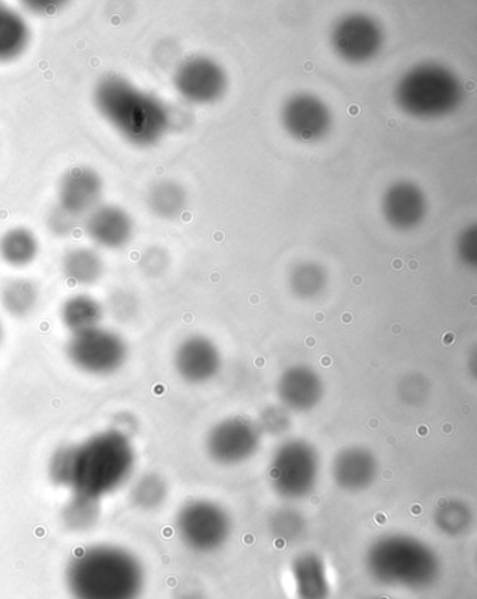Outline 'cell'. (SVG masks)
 Segmentation results:
<instances>
[{
	"mask_svg": "<svg viewBox=\"0 0 477 599\" xmlns=\"http://www.w3.org/2000/svg\"><path fill=\"white\" fill-rule=\"evenodd\" d=\"M64 577L70 599H140L146 588L144 563L114 543L76 550Z\"/></svg>",
	"mask_w": 477,
	"mask_h": 599,
	"instance_id": "1",
	"label": "cell"
},
{
	"mask_svg": "<svg viewBox=\"0 0 477 599\" xmlns=\"http://www.w3.org/2000/svg\"><path fill=\"white\" fill-rule=\"evenodd\" d=\"M93 104L101 118L134 146L159 144L170 126L167 106L118 74L100 78L94 86Z\"/></svg>",
	"mask_w": 477,
	"mask_h": 599,
	"instance_id": "2",
	"label": "cell"
},
{
	"mask_svg": "<svg viewBox=\"0 0 477 599\" xmlns=\"http://www.w3.org/2000/svg\"><path fill=\"white\" fill-rule=\"evenodd\" d=\"M136 451L132 440L106 429L73 444L72 474L68 489L75 495L103 500L134 475Z\"/></svg>",
	"mask_w": 477,
	"mask_h": 599,
	"instance_id": "3",
	"label": "cell"
},
{
	"mask_svg": "<svg viewBox=\"0 0 477 599\" xmlns=\"http://www.w3.org/2000/svg\"><path fill=\"white\" fill-rule=\"evenodd\" d=\"M367 575L379 586L423 591L441 575L438 553L419 538L388 534L377 538L364 556Z\"/></svg>",
	"mask_w": 477,
	"mask_h": 599,
	"instance_id": "4",
	"label": "cell"
},
{
	"mask_svg": "<svg viewBox=\"0 0 477 599\" xmlns=\"http://www.w3.org/2000/svg\"><path fill=\"white\" fill-rule=\"evenodd\" d=\"M462 84L450 69L438 64L416 66L398 81L395 90L400 110L416 118H439L461 104Z\"/></svg>",
	"mask_w": 477,
	"mask_h": 599,
	"instance_id": "5",
	"label": "cell"
},
{
	"mask_svg": "<svg viewBox=\"0 0 477 599\" xmlns=\"http://www.w3.org/2000/svg\"><path fill=\"white\" fill-rule=\"evenodd\" d=\"M321 459L306 440H288L272 456L269 479L273 490L286 500H303L316 490Z\"/></svg>",
	"mask_w": 477,
	"mask_h": 599,
	"instance_id": "6",
	"label": "cell"
},
{
	"mask_svg": "<svg viewBox=\"0 0 477 599\" xmlns=\"http://www.w3.org/2000/svg\"><path fill=\"white\" fill-rule=\"evenodd\" d=\"M175 531L188 550L211 555L230 541L232 520L230 512L219 502L192 500L177 512Z\"/></svg>",
	"mask_w": 477,
	"mask_h": 599,
	"instance_id": "7",
	"label": "cell"
},
{
	"mask_svg": "<svg viewBox=\"0 0 477 599\" xmlns=\"http://www.w3.org/2000/svg\"><path fill=\"white\" fill-rule=\"evenodd\" d=\"M128 343L113 329L98 327L75 334L66 343V357L81 373L105 377L128 360Z\"/></svg>",
	"mask_w": 477,
	"mask_h": 599,
	"instance_id": "8",
	"label": "cell"
},
{
	"mask_svg": "<svg viewBox=\"0 0 477 599\" xmlns=\"http://www.w3.org/2000/svg\"><path fill=\"white\" fill-rule=\"evenodd\" d=\"M262 431L246 416H231L213 426L206 436V453L217 465L237 466L261 449Z\"/></svg>",
	"mask_w": 477,
	"mask_h": 599,
	"instance_id": "9",
	"label": "cell"
},
{
	"mask_svg": "<svg viewBox=\"0 0 477 599\" xmlns=\"http://www.w3.org/2000/svg\"><path fill=\"white\" fill-rule=\"evenodd\" d=\"M379 24L367 14H350L334 25L331 41L334 53L350 64L373 59L383 47Z\"/></svg>",
	"mask_w": 477,
	"mask_h": 599,
	"instance_id": "10",
	"label": "cell"
},
{
	"mask_svg": "<svg viewBox=\"0 0 477 599\" xmlns=\"http://www.w3.org/2000/svg\"><path fill=\"white\" fill-rule=\"evenodd\" d=\"M282 124L292 138L309 144L318 142L332 126V113L317 95L299 93L284 103Z\"/></svg>",
	"mask_w": 477,
	"mask_h": 599,
	"instance_id": "11",
	"label": "cell"
},
{
	"mask_svg": "<svg viewBox=\"0 0 477 599\" xmlns=\"http://www.w3.org/2000/svg\"><path fill=\"white\" fill-rule=\"evenodd\" d=\"M174 84L185 100L212 103L225 93L227 78L220 65L207 58H194L177 69Z\"/></svg>",
	"mask_w": 477,
	"mask_h": 599,
	"instance_id": "12",
	"label": "cell"
},
{
	"mask_svg": "<svg viewBox=\"0 0 477 599\" xmlns=\"http://www.w3.org/2000/svg\"><path fill=\"white\" fill-rule=\"evenodd\" d=\"M104 182L98 171L76 166L63 176L58 185V205L75 217H86L101 205Z\"/></svg>",
	"mask_w": 477,
	"mask_h": 599,
	"instance_id": "13",
	"label": "cell"
},
{
	"mask_svg": "<svg viewBox=\"0 0 477 599\" xmlns=\"http://www.w3.org/2000/svg\"><path fill=\"white\" fill-rule=\"evenodd\" d=\"M174 369L188 384L209 383L220 372V350L209 338L192 335L177 347Z\"/></svg>",
	"mask_w": 477,
	"mask_h": 599,
	"instance_id": "14",
	"label": "cell"
},
{
	"mask_svg": "<svg viewBox=\"0 0 477 599\" xmlns=\"http://www.w3.org/2000/svg\"><path fill=\"white\" fill-rule=\"evenodd\" d=\"M378 468L377 456L372 450L362 445H350L334 455L331 475L340 490L356 495L374 485Z\"/></svg>",
	"mask_w": 477,
	"mask_h": 599,
	"instance_id": "15",
	"label": "cell"
},
{
	"mask_svg": "<svg viewBox=\"0 0 477 599\" xmlns=\"http://www.w3.org/2000/svg\"><path fill=\"white\" fill-rule=\"evenodd\" d=\"M84 231L95 246L105 250H121L134 238L135 223L124 207L101 203L86 216Z\"/></svg>",
	"mask_w": 477,
	"mask_h": 599,
	"instance_id": "16",
	"label": "cell"
},
{
	"mask_svg": "<svg viewBox=\"0 0 477 599\" xmlns=\"http://www.w3.org/2000/svg\"><path fill=\"white\" fill-rule=\"evenodd\" d=\"M276 389L284 408L299 414L316 409L325 394L321 375L303 364L284 370Z\"/></svg>",
	"mask_w": 477,
	"mask_h": 599,
	"instance_id": "17",
	"label": "cell"
},
{
	"mask_svg": "<svg viewBox=\"0 0 477 599\" xmlns=\"http://www.w3.org/2000/svg\"><path fill=\"white\" fill-rule=\"evenodd\" d=\"M428 211L423 191L413 182L400 181L390 185L383 197V213L390 227L409 231L423 222Z\"/></svg>",
	"mask_w": 477,
	"mask_h": 599,
	"instance_id": "18",
	"label": "cell"
},
{
	"mask_svg": "<svg viewBox=\"0 0 477 599\" xmlns=\"http://www.w3.org/2000/svg\"><path fill=\"white\" fill-rule=\"evenodd\" d=\"M291 576L297 599H329L332 581L327 562L317 552L299 553L291 563Z\"/></svg>",
	"mask_w": 477,
	"mask_h": 599,
	"instance_id": "19",
	"label": "cell"
},
{
	"mask_svg": "<svg viewBox=\"0 0 477 599\" xmlns=\"http://www.w3.org/2000/svg\"><path fill=\"white\" fill-rule=\"evenodd\" d=\"M32 43V29L18 10L0 2V64L13 63Z\"/></svg>",
	"mask_w": 477,
	"mask_h": 599,
	"instance_id": "20",
	"label": "cell"
},
{
	"mask_svg": "<svg viewBox=\"0 0 477 599\" xmlns=\"http://www.w3.org/2000/svg\"><path fill=\"white\" fill-rule=\"evenodd\" d=\"M59 314L64 327L75 335L100 327L104 307L90 294L79 293L65 300Z\"/></svg>",
	"mask_w": 477,
	"mask_h": 599,
	"instance_id": "21",
	"label": "cell"
},
{
	"mask_svg": "<svg viewBox=\"0 0 477 599\" xmlns=\"http://www.w3.org/2000/svg\"><path fill=\"white\" fill-rule=\"evenodd\" d=\"M66 279L78 286H93L104 276L105 262L98 250L91 247H75L63 258Z\"/></svg>",
	"mask_w": 477,
	"mask_h": 599,
	"instance_id": "22",
	"label": "cell"
},
{
	"mask_svg": "<svg viewBox=\"0 0 477 599\" xmlns=\"http://www.w3.org/2000/svg\"><path fill=\"white\" fill-rule=\"evenodd\" d=\"M39 252L38 237L29 227L9 228L0 237V258L13 268L29 267L37 260Z\"/></svg>",
	"mask_w": 477,
	"mask_h": 599,
	"instance_id": "23",
	"label": "cell"
},
{
	"mask_svg": "<svg viewBox=\"0 0 477 599\" xmlns=\"http://www.w3.org/2000/svg\"><path fill=\"white\" fill-rule=\"evenodd\" d=\"M39 303V289L25 278L10 279L0 289V304L13 318L32 316Z\"/></svg>",
	"mask_w": 477,
	"mask_h": 599,
	"instance_id": "24",
	"label": "cell"
},
{
	"mask_svg": "<svg viewBox=\"0 0 477 599\" xmlns=\"http://www.w3.org/2000/svg\"><path fill=\"white\" fill-rule=\"evenodd\" d=\"M101 517V500L88 496L75 495L65 502L60 511V520L66 530L83 534L99 524Z\"/></svg>",
	"mask_w": 477,
	"mask_h": 599,
	"instance_id": "25",
	"label": "cell"
},
{
	"mask_svg": "<svg viewBox=\"0 0 477 599\" xmlns=\"http://www.w3.org/2000/svg\"><path fill=\"white\" fill-rule=\"evenodd\" d=\"M167 481L156 472H147L134 482L129 490V500L135 509L140 511L159 510L169 497Z\"/></svg>",
	"mask_w": 477,
	"mask_h": 599,
	"instance_id": "26",
	"label": "cell"
},
{
	"mask_svg": "<svg viewBox=\"0 0 477 599\" xmlns=\"http://www.w3.org/2000/svg\"><path fill=\"white\" fill-rule=\"evenodd\" d=\"M147 206L161 219H175L185 210L186 194L184 188L172 181L157 182L147 192Z\"/></svg>",
	"mask_w": 477,
	"mask_h": 599,
	"instance_id": "27",
	"label": "cell"
},
{
	"mask_svg": "<svg viewBox=\"0 0 477 599\" xmlns=\"http://www.w3.org/2000/svg\"><path fill=\"white\" fill-rule=\"evenodd\" d=\"M327 284V269L317 262H299L288 275V286H291L292 293L302 300L318 297Z\"/></svg>",
	"mask_w": 477,
	"mask_h": 599,
	"instance_id": "28",
	"label": "cell"
},
{
	"mask_svg": "<svg viewBox=\"0 0 477 599\" xmlns=\"http://www.w3.org/2000/svg\"><path fill=\"white\" fill-rule=\"evenodd\" d=\"M434 522L446 536H464L474 524V512L465 501L448 500L435 511Z\"/></svg>",
	"mask_w": 477,
	"mask_h": 599,
	"instance_id": "29",
	"label": "cell"
},
{
	"mask_svg": "<svg viewBox=\"0 0 477 599\" xmlns=\"http://www.w3.org/2000/svg\"><path fill=\"white\" fill-rule=\"evenodd\" d=\"M307 530V520L296 509H281L269 519V531L281 542H296Z\"/></svg>",
	"mask_w": 477,
	"mask_h": 599,
	"instance_id": "30",
	"label": "cell"
},
{
	"mask_svg": "<svg viewBox=\"0 0 477 599\" xmlns=\"http://www.w3.org/2000/svg\"><path fill=\"white\" fill-rule=\"evenodd\" d=\"M73 462V444H65L58 447L50 455L48 461L47 472L49 481L55 486L65 487L68 489L70 474H72Z\"/></svg>",
	"mask_w": 477,
	"mask_h": 599,
	"instance_id": "31",
	"label": "cell"
},
{
	"mask_svg": "<svg viewBox=\"0 0 477 599\" xmlns=\"http://www.w3.org/2000/svg\"><path fill=\"white\" fill-rule=\"evenodd\" d=\"M430 381L424 375L409 374L398 385V397L408 406H420L429 397Z\"/></svg>",
	"mask_w": 477,
	"mask_h": 599,
	"instance_id": "32",
	"label": "cell"
},
{
	"mask_svg": "<svg viewBox=\"0 0 477 599\" xmlns=\"http://www.w3.org/2000/svg\"><path fill=\"white\" fill-rule=\"evenodd\" d=\"M291 415L284 406L272 405L262 410L259 416L258 426L261 429L262 434L268 433L272 436H279L291 428Z\"/></svg>",
	"mask_w": 477,
	"mask_h": 599,
	"instance_id": "33",
	"label": "cell"
},
{
	"mask_svg": "<svg viewBox=\"0 0 477 599\" xmlns=\"http://www.w3.org/2000/svg\"><path fill=\"white\" fill-rule=\"evenodd\" d=\"M45 225H47L50 235L59 238L69 237L78 226V217L70 215L64 207L57 205L47 213Z\"/></svg>",
	"mask_w": 477,
	"mask_h": 599,
	"instance_id": "34",
	"label": "cell"
},
{
	"mask_svg": "<svg viewBox=\"0 0 477 599\" xmlns=\"http://www.w3.org/2000/svg\"><path fill=\"white\" fill-rule=\"evenodd\" d=\"M456 251L458 257L466 267L475 268L477 263V236L476 226H470L462 231V235L456 242Z\"/></svg>",
	"mask_w": 477,
	"mask_h": 599,
	"instance_id": "35",
	"label": "cell"
},
{
	"mask_svg": "<svg viewBox=\"0 0 477 599\" xmlns=\"http://www.w3.org/2000/svg\"><path fill=\"white\" fill-rule=\"evenodd\" d=\"M169 256L164 250L159 247L149 248L141 256L140 267L144 269L146 275L160 276L162 272H166L169 267Z\"/></svg>",
	"mask_w": 477,
	"mask_h": 599,
	"instance_id": "36",
	"label": "cell"
},
{
	"mask_svg": "<svg viewBox=\"0 0 477 599\" xmlns=\"http://www.w3.org/2000/svg\"><path fill=\"white\" fill-rule=\"evenodd\" d=\"M136 307H138L136 300L128 292L115 293L110 298L111 313L122 323L128 321L130 317L135 316Z\"/></svg>",
	"mask_w": 477,
	"mask_h": 599,
	"instance_id": "37",
	"label": "cell"
},
{
	"mask_svg": "<svg viewBox=\"0 0 477 599\" xmlns=\"http://www.w3.org/2000/svg\"><path fill=\"white\" fill-rule=\"evenodd\" d=\"M23 7L32 14L37 16H54L59 10L68 7V3L60 2V0H35V2H24Z\"/></svg>",
	"mask_w": 477,
	"mask_h": 599,
	"instance_id": "38",
	"label": "cell"
},
{
	"mask_svg": "<svg viewBox=\"0 0 477 599\" xmlns=\"http://www.w3.org/2000/svg\"><path fill=\"white\" fill-rule=\"evenodd\" d=\"M110 429L118 431V433L126 436V438H132V434L135 433L138 429V419L134 415L128 412H122L115 415L113 418V426Z\"/></svg>",
	"mask_w": 477,
	"mask_h": 599,
	"instance_id": "39",
	"label": "cell"
},
{
	"mask_svg": "<svg viewBox=\"0 0 477 599\" xmlns=\"http://www.w3.org/2000/svg\"><path fill=\"white\" fill-rule=\"evenodd\" d=\"M181 599H206V598L202 597L201 594L194 592V594H186V596L182 597Z\"/></svg>",
	"mask_w": 477,
	"mask_h": 599,
	"instance_id": "40",
	"label": "cell"
},
{
	"mask_svg": "<svg viewBox=\"0 0 477 599\" xmlns=\"http://www.w3.org/2000/svg\"><path fill=\"white\" fill-rule=\"evenodd\" d=\"M2 338H3V328H2V324H0V343H2Z\"/></svg>",
	"mask_w": 477,
	"mask_h": 599,
	"instance_id": "41",
	"label": "cell"
},
{
	"mask_svg": "<svg viewBox=\"0 0 477 599\" xmlns=\"http://www.w3.org/2000/svg\"><path fill=\"white\" fill-rule=\"evenodd\" d=\"M372 599H389L387 597H377V598H372Z\"/></svg>",
	"mask_w": 477,
	"mask_h": 599,
	"instance_id": "42",
	"label": "cell"
}]
</instances>
